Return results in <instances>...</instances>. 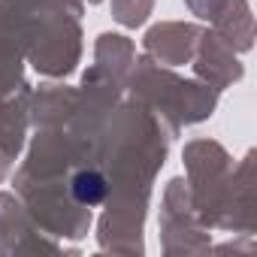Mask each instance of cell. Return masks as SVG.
<instances>
[{
	"label": "cell",
	"mask_w": 257,
	"mask_h": 257,
	"mask_svg": "<svg viewBox=\"0 0 257 257\" xmlns=\"http://www.w3.org/2000/svg\"><path fill=\"white\" fill-rule=\"evenodd\" d=\"M73 197L82 203V206H97L103 203L106 197V179L94 170H82L76 179H73Z\"/></svg>",
	"instance_id": "1"
}]
</instances>
